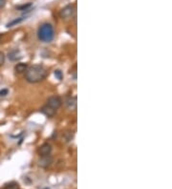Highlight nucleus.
Segmentation results:
<instances>
[{"instance_id": "nucleus-1", "label": "nucleus", "mask_w": 172, "mask_h": 189, "mask_svg": "<svg viewBox=\"0 0 172 189\" xmlns=\"http://www.w3.org/2000/svg\"><path fill=\"white\" fill-rule=\"evenodd\" d=\"M48 75L47 69L40 64H36L28 69L25 72V79L30 83H37L44 80Z\"/></svg>"}, {"instance_id": "nucleus-14", "label": "nucleus", "mask_w": 172, "mask_h": 189, "mask_svg": "<svg viewBox=\"0 0 172 189\" xmlns=\"http://www.w3.org/2000/svg\"><path fill=\"white\" fill-rule=\"evenodd\" d=\"M55 76L57 77L58 80H62V79H63L62 72L60 71V70H56V71H55Z\"/></svg>"}, {"instance_id": "nucleus-13", "label": "nucleus", "mask_w": 172, "mask_h": 189, "mask_svg": "<svg viewBox=\"0 0 172 189\" xmlns=\"http://www.w3.org/2000/svg\"><path fill=\"white\" fill-rule=\"evenodd\" d=\"M31 7H32V3H27V4H24V5L16 7V9L17 10H20V11H25V10H28V9L31 8Z\"/></svg>"}, {"instance_id": "nucleus-7", "label": "nucleus", "mask_w": 172, "mask_h": 189, "mask_svg": "<svg viewBox=\"0 0 172 189\" xmlns=\"http://www.w3.org/2000/svg\"><path fill=\"white\" fill-rule=\"evenodd\" d=\"M65 103L69 110H72V111L76 110V97H69L66 99Z\"/></svg>"}, {"instance_id": "nucleus-4", "label": "nucleus", "mask_w": 172, "mask_h": 189, "mask_svg": "<svg viewBox=\"0 0 172 189\" xmlns=\"http://www.w3.org/2000/svg\"><path fill=\"white\" fill-rule=\"evenodd\" d=\"M47 105L49 107H51L52 109L54 110H57L60 106L62 105V99L60 98L58 96H53V97H50L47 99Z\"/></svg>"}, {"instance_id": "nucleus-11", "label": "nucleus", "mask_w": 172, "mask_h": 189, "mask_svg": "<svg viewBox=\"0 0 172 189\" xmlns=\"http://www.w3.org/2000/svg\"><path fill=\"white\" fill-rule=\"evenodd\" d=\"M24 19H25L24 17H19V18H15V19L12 20L11 22H9V23L7 24V28L14 27V26H15L16 24H19V23H21Z\"/></svg>"}, {"instance_id": "nucleus-9", "label": "nucleus", "mask_w": 172, "mask_h": 189, "mask_svg": "<svg viewBox=\"0 0 172 189\" xmlns=\"http://www.w3.org/2000/svg\"><path fill=\"white\" fill-rule=\"evenodd\" d=\"M27 69H28V64L27 63H17L14 66V71L16 73H18V74L25 73Z\"/></svg>"}, {"instance_id": "nucleus-5", "label": "nucleus", "mask_w": 172, "mask_h": 189, "mask_svg": "<svg viewBox=\"0 0 172 189\" xmlns=\"http://www.w3.org/2000/svg\"><path fill=\"white\" fill-rule=\"evenodd\" d=\"M53 162H54L53 157L48 155V156L40 157V159L38 160V166H40L42 168H48L52 165V163Z\"/></svg>"}, {"instance_id": "nucleus-6", "label": "nucleus", "mask_w": 172, "mask_h": 189, "mask_svg": "<svg viewBox=\"0 0 172 189\" xmlns=\"http://www.w3.org/2000/svg\"><path fill=\"white\" fill-rule=\"evenodd\" d=\"M52 152V146L49 143H43L40 147L38 148V154L40 157H44V156H48Z\"/></svg>"}, {"instance_id": "nucleus-16", "label": "nucleus", "mask_w": 172, "mask_h": 189, "mask_svg": "<svg viewBox=\"0 0 172 189\" xmlns=\"http://www.w3.org/2000/svg\"><path fill=\"white\" fill-rule=\"evenodd\" d=\"M9 93V90L8 89H2L1 91H0V97H5L7 96Z\"/></svg>"}, {"instance_id": "nucleus-8", "label": "nucleus", "mask_w": 172, "mask_h": 189, "mask_svg": "<svg viewBox=\"0 0 172 189\" xmlns=\"http://www.w3.org/2000/svg\"><path fill=\"white\" fill-rule=\"evenodd\" d=\"M41 112L43 114H44L45 116L49 117V118H52V117H54L55 114H56V110L54 109H52L51 107H49L48 105H45V106H43L41 108Z\"/></svg>"}, {"instance_id": "nucleus-3", "label": "nucleus", "mask_w": 172, "mask_h": 189, "mask_svg": "<svg viewBox=\"0 0 172 189\" xmlns=\"http://www.w3.org/2000/svg\"><path fill=\"white\" fill-rule=\"evenodd\" d=\"M74 13H75V6L67 5L63 9H61V11L59 12V15L63 19H69L73 16Z\"/></svg>"}, {"instance_id": "nucleus-15", "label": "nucleus", "mask_w": 172, "mask_h": 189, "mask_svg": "<svg viewBox=\"0 0 172 189\" xmlns=\"http://www.w3.org/2000/svg\"><path fill=\"white\" fill-rule=\"evenodd\" d=\"M5 62V55L2 53V52H0V67H1Z\"/></svg>"}, {"instance_id": "nucleus-2", "label": "nucleus", "mask_w": 172, "mask_h": 189, "mask_svg": "<svg viewBox=\"0 0 172 189\" xmlns=\"http://www.w3.org/2000/svg\"><path fill=\"white\" fill-rule=\"evenodd\" d=\"M37 37L41 42L50 43L55 38V30L50 23H43L37 30Z\"/></svg>"}, {"instance_id": "nucleus-17", "label": "nucleus", "mask_w": 172, "mask_h": 189, "mask_svg": "<svg viewBox=\"0 0 172 189\" xmlns=\"http://www.w3.org/2000/svg\"><path fill=\"white\" fill-rule=\"evenodd\" d=\"M5 5H6V0H0V10L4 8Z\"/></svg>"}, {"instance_id": "nucleus-10", "label": "nucleus", "mask_w": 172, "mask_h": 189, "mask_svg": "<svg viewBox=\"0 0 172 189\" xmlns=\"http://www.w3.org/2000/svg\"><path fill=\"white\" fill-rule=\"evenodd\" d=\"M19 54V51L18 50H13L11 51L10 53H9V58H10L11 60H13V61H14V60L20 58V56H17V55Z\"/></svg>"}, {"instance_id": "nucleus-12", "label": "nucleus", "mask_w": 172, "mask_h": 189, "mask_svg": "<svg viewBox=\"0 0 172 189\" xmlns=\"http://www.w3.org/2000/svg\"><path fill=\"white\" fill-rule=\"evenodd\" d=\"M4 189H19V184L15 182H11L4 185Z\"/></svg>"}]
</instances>
